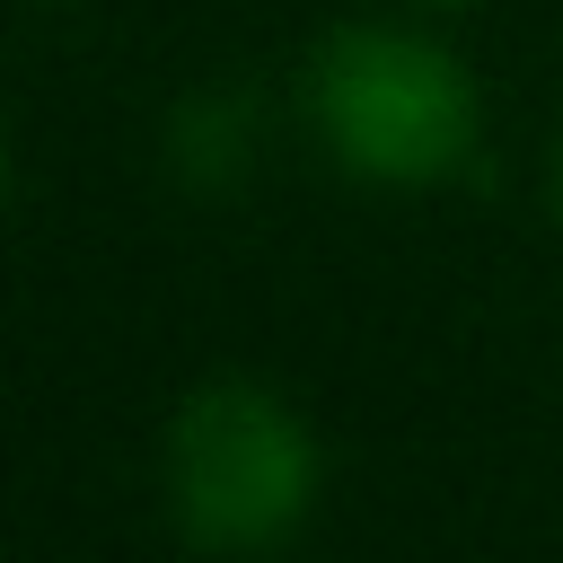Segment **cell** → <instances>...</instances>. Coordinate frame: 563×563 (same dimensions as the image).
Here are the masks:
<instances>
[{
	"mask_svg": "<svg viewBox=\"0 0 563 563\" xmlns=\"http://www.w3.org/2000/svg\"><path fill=\"white\" fill-rule=\"evenodd\" d=\"M308 123L369 185H440L475 158L484 106L449 44L413 26H334L308 53Z\"/></svg>",
	"mask_w": 563,
	"mask_h": 563,
	"instance_id": "6da1fadb",
	"label": "cell"
},
{
	"mask_svg": "<svg viewBox=\"0 0 563 563\" xmlns=\"http://www.w3.org/2000/svg\"><path fill=\"white\" fill-rule=\"evenodd\" d=\"M167 510L211 554H264L317 510V440L308 422L255 387L211 378L167 422Z\"/></svg>",
	"mask_w": 563,
	"mask_h": 563,
	"instance_id": "7a4b0ae2",
	"label": "cell"
},
{
	"mask_svg": "<svg viewBox=\"0 0 563 563\" xmlns=\"http://www.w3.org/2000/svg\"><path fill=\"white\" fill-rule=\"evenodd\" d=\"M167 176L185 185V194H229L246 167H255V150H264V106H255V88H238V79H211V88H194L176 114H167Z\"/></svg>",
	"mask_w": 563,
	"mask_h": 563,
	"instance_id": "3957f363",
	"label": "cell"
},
{
	"mask_svg": "<svg viewBox=\"0 0 563 563\" xmlns=\"http://www.w3.org/2000/svg\"><path fill=\"white\" fill-rule=\"evenodd\" d=\"M554 220H563V150H554Z\"/></svg>",
	"mask_w": 563,
	"mask_h": 563,
	"instance_id": "277c9868",
	"label": "cell"
},
{
	"mask_svg": "<svg viewBox=\"0 0 563 563\" xmlns=\"http://www.w3.org/2000/svg\"><path fill=\"white\" fill-rule=\"evenodd\" d=\"M0 211H9V141H0Z\"/></svg>",
	"mask_w": 563,
	"mask_h": 563,
	"instance_id": "5b68a950",
	"label": "cell"
},
{
	"mask_svg": "<svg viewBox=\"0 0 563 563\" xmlns=\"http://www.w3.org/2000/svg\"><path fill=\"white\" fill-rule=\"evenodd\" d=\"M431 9H466V0H431Z\"/></svg>",
	"mask_w": 563,
	"mask_h": 563,
	"instance_id": "8992f818",
	"label": "cell"
}]
</instances>
